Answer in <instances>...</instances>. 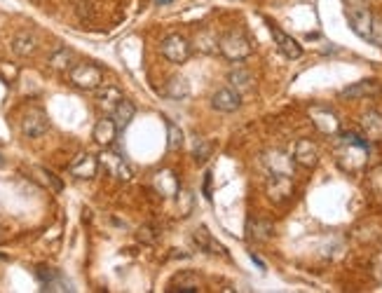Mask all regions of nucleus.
<instances>
[{
  "label": "nucleus",
  "mask_w": 382,
  "mask_h": 293,
  "mask_svg": "<svg viewBox=\"0 0 382 293\" xmlns=\"http://www.w3.org/2000/svg\"><path fill=\"white\" fill-rule=\"evenodd\" d=\"M336 159L345 171H361L368 159V138L354 134V131L340 134V148L336 152Z\"/></svg>",
  "instance_id": "nucleus-1"
},
{
  "label": "nucleus",
  "mask_w": 382,
  "mask_h": 293,
  "mask_svg": "<svg viewBox=\"0 0 382 293\" xmlns=\"http://www.w3.org/2000/svg\"><path fill=\"white\" fill-rule=\"evenodd\" d=\"M218 52L223 54L228 61H244L251 57L253 47L251 40L246 38V33L242 29H232L220 36L218 40Z\"/></svg>",
  "instance_id": "nucleus-2"
},
{
  "label": "nucleus",
  "mask_w": 382,
  "mask_h": 293,
  "mask_svg": "<svg viewBox=\"0 0 382 293\" xmlns=\"http://www.w3.org/2000/svg\"><path fill=\"white\" fill-rule=\"evenodd\" d=\"M68 78H71L73 87L82 89V92H92V89H99L103 85V71L96 64H89V61L75 64L68 71Z\"/></svg>",
  "instance_id": "nucleus-3"
},
{
  "label": "nucleus",
  "mask_w": 382,
  "mask_h": 293,
  "mask_svg": "<svg viewBox=\"0 0 382 293\" xmlns=\"http://www.w3.org/2000/svg\"><path fill=\"white\" fill-rule=\"evenodd\" d=\"M159 50H162V57L169 59L171 64H185L192 54V45L187 43V38H183L180 33H169V36L162 40Z\"/></svg>",
  "instance_id": "nucleus-4"
},
{
  "label": "nucleus",
  "mask_w": 382,
  "mask_h": 293,
  "mask_svg": "<svg viewBox=\"0 0 382 293\" xmlns=\"http://www.w3.org/2000/svg\"><path fill=\"white\" fill-rule=\"evenodd\" d=\"M345 15H347V22H350V26H352V31L357 33L359 38L371 40V33H373L371 5H361V8H347Z\"/></svg>",
  "instance_id": "nucleus-5"
},
{
  "label": "nucleus",
  "mask_w": 382,
  "mask_h": 293,
  "mask_svg": "<svg viewBox=\"0 0 382 293\" xmlns=\"http://www.w3.org/2000/svg\"><path fill=\"white\" fill-rule=\"evenodd\" d=\"M50 129V120L43 108H29L22 117V134L26 138H40Z\"/></svg>",
  "instance_id": "nucleus-6"
},
{
  "label": "nucleus",
  "mask_w": 382,
  "mask_h": 293,
  "mask_svg": "<svg viewBox=\"0 0 382 293\" xmlns=\"http://www.w3.org/2000/svg\"><path fill=\"white\" fill-rule=\"evenodd\" d=\"M310 120L326 136H333V134H338V131H340V120L331 108H322V106L310 108Z\"/></svg>",
  "instance_id": "nucleus-7"
},
{
  "label": "nucleus",
  "mask_w": 382,
  "mask_h": 293,
  "mask_svg": "<svg viewBox=\"0 0 382 293\" xmlns=\"http://www.w3.org/2000/svg\"><path fill=\"white\" fill-rule=\"evenodd\" d=\"M268 195L272 202H286L294 195V181H291L289 174H270Z\"/></svg>",
  "instance_id": "nucleus-8"
},
{
  "label": "nucleus",
  "mask_w": 382,
  "mask_h": 293,
  "mask_svg": "<svg viewBox=\"0 0 382 293\" xmlns=\"http://www.w3.org/2000/svg\"><path fill=\"white\" fill-rule=\"evenodd\" d=\"M294 162L298 167H303V169H315L319 164V148L315 141H310V138H301V141L296 143L294 148Z\"/></svg>",
  "instance_id": "nucleus-9"
},
{
  "label": "nucleus",
  "mask_w": 382,
  "mask_h": 293,
  "mask_svg": "<svg viewBox=\"0 0 382 293\" xmlns=\"http://www.w3.org/2000/svg\"><path fill=\"white\" fill-rule=\"evenodd\" d=\"M239 106H242V96L232 87L218 89L211 96V108L218 110V113H235V110H239Z\"/></svg>",
  "instance_id": "nucleus-10"
},
{
  "label": "nucleus",
  "mask_w": 382,
  "mask_h": 293,
  "mask_svg": "<svg viewBox=\"0 0 382 293\" xmlns=\"http://www.w3.org/2000/svg\"><path fill=\"white\" fill-rule=\"evenodd\" d=\"M71 174L75 178H82V181H89L96 176V171H99V157L89 155V152H80L78 157L71 162Z\"/></svg>",
  "instance_id": "nucleus-11"
},
{
  "label": "nucleus",
  "mask_w": 382,
  "mask_h": 293,
  "mask_svg": "<svg viewBox=\"0 0 382 293\" xmlns=\"http://www.w3.org/2000/svg\"><path fill=\"white\" fill-rule=\"evenodd\" d=\"M382 92V85L378 80H361L354 82V85L345 87L340 96L343 99H371V96H378Z\"/></svg>",
  "instance_id": "nucleus-12"
},
{
  "label": "nucleus",
  "mask_w": 382,
  "mask_h": 293,
  "mask_svg": "<svg viewBox=\"0 0 382 293\" xmlns=\"http://www.w3.org/2000/svg\"><path fill=\"white\" fill-rule=\"evenodd\" d=\"M270 31H272L275 45L279 47V52L284 54V57L286 59H301L303 57V47L296 38H291L289 33H284L282 29H277V26H270Z\"/></svg>",
  "instance_id": "nucleus-13"
},
{
  "label": "nucleus",
  "mask_w": 382,
  "mask_h": 293,
  "mask_svg": "<svg viewBox=\"0 0 382 293\" xmlns=\"http://www.w3.org/2000/svg\"><path fill=\"white\" fill-rule=\"evenodd\" d=\"M99 164L106 167V171L110 174V176L120 178V181H131V169L129 164L124 162V157H120L117 152H103Z\"/></svg>",
  "instance_id": "nucleus-14"
},
{
  "label": "nucleus",
  "mask_w": 382,
  "mask_h": 293,
  "mask_svg": "<svg viewBox=\"0 0 382 293\" xmlns=\"http://www.w3.org/2000/svg\"><path fill=\"white\" fill-rule=\"evenodd\" d=\"M361 129L368 141H382V110L371 108L361 117Z\"/></svg>",
  "instance_id": "nucleus-15"
},
{
  "label": "nucleus",
  "mask_w": 382,
  "mask_h": 293,
  "mask_svg": "<svg viewBox=\"0 0 382 293\" xmlns=\"http://www.w3.org/2000/svg\"><path fill=\"white\" fill-rule=\"evenodd\" d=\"M94 141L103 145V148H108V145H113L115 136H117V124L113 117H101L99 122L94 124Z\"/></svg>",
  "instance_id": "nucleus-16"
},
{
  "label": "nucleus",
  "mask_w": 382,
  "mask_h": 293,
  "mask_svg": "<svg viewBox=\"0 0 382 293\" xmlns=\"http://www.w3.org/2000/svg\"><path fill=\"white\" fill-rule=\"evenodd\" d=\"M263 162H265L268 171L270 174H294V162H291V157H286L284 152L279 150H270L265 152V157H263Z\"/></svg>",
  "instance_id": "nucleus-17"
},
{
  "label": "nucleus",
  "mask_w": 382,
  "mask_h": 293,
  "mask_svg": "<svg viewBox=\"0 0 382 293\" xmlns=\"http://www.w3.org/2000/svg\"><path fill=\"white\" fill-rule=\"evenodd\" d=\"M122 99H124V96L117 87H103L101 92L96 94V106H99L106 115H113Z\"/></svg>",
  "instance_id": "nucleus-18"
},
{
  "label": "nucleus",
  "mask_w": 382,
  "mask_h": 293,
  "mask_svg": "<svg viewBox=\"0 0 382 293\" xmlns=\"http://www.w3.org/2000/svg\"><path fill=\"white\" fill-rule=\"evenodd\" d=\"M36 50H38V40L29 31H22L12 38V52H15L17 57H31Z\"/></svg>",
  "instance_id": "nucleus-19"
},
{
  "label": "nucleus",
  "mask_w": 382,
  "mask_h": 293,
  "mask_svg": "<svg viewBox=\"0 0 382 293\" xmlns=\"http://www.w3.org/2000/svg\"><path fill=\"white\" fill-rule=\"evenodd\" d=\"M195 244H197V247L202 249V251H209V254H220V256H225V247H223V244H218L216 240H213V235H211L204 226L195 230Z\"/></svg>",
  "instance_id": "nucleus-20"
},
{
  "label": "nucleus",
  "mask_w": 382,
  "mask_h": 293,
  "mask_svg": "<svg viewBox=\"0 0 382 293\" xmlns=\"http://www.w3.org/2000/svg\"><path fill=\"white\" fill-rule=\"evenodd\" d=\"M155 188H157V193L164 195V197H171V195H178L180 183L171 171H159V174H155Z\"/></svg>",
  "instance_id": "nucleus-21"
},
{
  "label": "nucleus",
  "mask_w": 382,
  "mask_h": 293,
  "mask_svg": "<svg viewBox=\"0 0 382 293\" xmlns=\"http://www.w3.org/2000/svg\"><path fill=\"white\" fill-rule=\"evenodd\" d=\"M134 115H136L134 103L127 101V99H122V101H120V106L115 108V113L110 115V117H113V120H115L117 129H127V127H129V122L134 120Z\"/></svg>",
  "instance_id": "nucleus-22"
},
{
  "label": "nucleus",
  "mask_w": 382,
  "mask_h": 293,
  "mask_svg": "<svg viewBox=\"0 0 382 293\" xmlns=\"http://www.w3.org/2000/svg\"><path fill=\"white\" fill-rule=\"evenodd\" d=\"M228 80H230V87L237 89V92H249V89L253 87V75L246 71V68H235V71H230V75H228Z\"/></svg>",
  "instance_id": "nucleus-23"
},
{
  "label": "nucleus",
  "mask_w": 382,
  "mask_h": 293,
  "mask_svg": "<svg viewBox=\"0 0 382 293\" xmlns=\"http://www.w3.org/2000/svg\"><path fill=\"white\" fill-rule=\"evenodd\" d=\"M275 228L270 221H251L249 223V237L256 242H268L270 237H272Z\"/></svg>",
  "instance_id": "nucleus-24"
},
{
  "label": "nucleus",
  "mask_w": 382,
  "mask_h": 293,
  "mask_svg": "<svg viewBox=\"0 0 382 293\" xmlns=\"http://www.w3.org/2000/svg\"><path fill=\"white\" fill-rule=\"evenodd\" d=\"M50 66L57 71H71L73 68V52L71 50H59L50 57Z\"/></svg>",
  "instance_id": "nucleus-25"
},
{
  "label": "nucleus",
  "mask_w": 382,
  "mask_h": 293,
  "mask_svg": "<svg viewBox=\"0 0 382 293\" xmlns=\"http://www.w3.org/2000/svg\"><path fill=\"white\" fill-rule=\"evenodd\" d=\"M183 145V131L178 124H173L171 120H166V148L169 150H180Z\"/></svg>",
  "instance_id": "nucleus-26"
},
{
  "label": "nucleus",
  "mask_w": 382,
  "mask_h": 293,
  "mask_svg": "<svg viewBox=\"0 0 382 293\" xmlns=\"http://www.w3.org/2000/svg\"><path fill=\"white\" fill-rule=\"evenodd\" d=\"M187 85H185V80L183 78H171L169 80V85H166V94L173 96V99H180V96H187Z\"/></svg>",
  "instance_id": "nucleus-27"
},
{
  "label": "nucleus",
  "mask_w": 382,
  "mask_h": 293,
  "mask_svg": "<svg viewBox=\"0 0 382 293\" xmlns=\"http://www.w3.org/2000/svg\"><path fill=\"white\" fill-rule=\"evenodd\" d=\"M192 155H195L197 162H206L211 155V143L204 141V138H195V145H192Z\"/></svg>",
  "instance_id": "nucleus-28"
},
{
  "label": "nucleus",
  "mask_w": 382,
  "mask_h": 293,
  "mask_svg": "<svg viewBox=\"0 0 382 293\" xmlns=\"http://www.w3.org/2000/svg\"><path fill=\"white\" fill-rule=\"evenodd\" d=\"M368 183H371L375 195H382V167H378V169L371 171V176H368Z\"/></svg>",
  "instance_id": "nucleus-29"
},
{
  "label": "nucleus",
  "mask_w": 382,
  "mask_h": 293,
  "mask_svg": "<svg viewBox=\"0 0 382 293\" xmlns=\"http://www.w3.org/2000/svg\"><path fill=\"white\" fill-rule=\"evenodd\" d=\"M371 40L375 45L382 47V19H373V33H371Z\"/></svg>",
  "instance_id": "nucleus-30"
},
{
  "label": "nucleus",
  "mask_w": 382,
  "mask_h": 293,
  "mask_svg": "<svg viewBox=\"0 0 382 293\" xmlns=\"http://www.w3.org/2000/svg\"><path fill=\"white\" fill-rule=\"evenodd\" d=\"M138 240L150 244V242H155V240H157V235L152 233V228H150V226H143L141 230H138Z\"/></svg>",
  "instance_id": "nucleus-31"
},
{
  "label": "nucleus",
  "mask_w": 382,
  "mask_h": 293,
  "mask_svg": "<svg viewBox=\"0 0 382 293\" xmlns=\"http://www.w3.org/2000/svg\"><path fill=\"white\" fill-rule=\"evenodd\" d=\"M204 197L211 200V174H206V178H204Z\"/></svg>",
  "instance_id": "nucleus-32"
},
{
  "label": "nucleus",
  "mask_w": 382,
  "mask_h": 293,
  "mask_svg": "<svg viewBox=\"0 0 382 293\" xmlns=\"http://www.w3.org/2000/svg\"><path fill=\"white\" fill-rule=\"evenodd\" d=\"M157 5H166V3H173V0H155Z\"/></svg>",
  "instance_id": "nucleus-33"
},
{
  "label": "nucleus",
  "mask_w": 382,
  "mask_h": 293,
  "mask_svg": "<svg viewBox=\"0 0 382 293\" xmlns=\"http://www.w3.org/2000/svg\"><path fill=\"white\" fill-rule=\"evenodd\" d=\"M3 167H5V157L0 155V169H3Z\"/></svg>",
  "instance_id": "nucleus-34"
}]
</instances>
